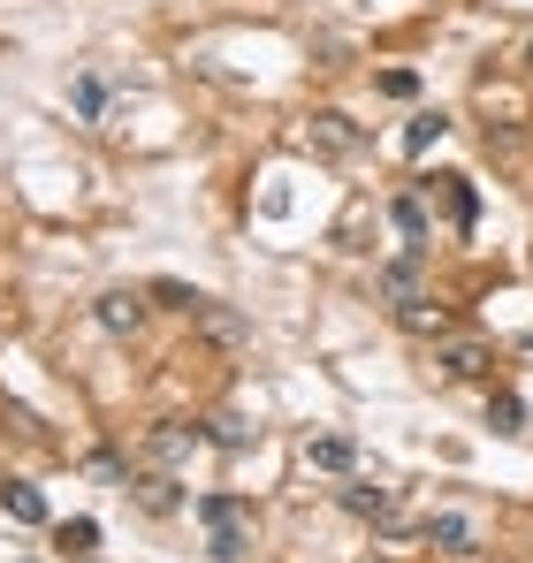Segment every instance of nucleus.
<instances>
[{
  "label": "nucleus",
  "mask_w": 533,
  "mask_h": 563,
  "mask_svg": "<svg viewBox=\"0 0 533 563\" xmlns=\"http://www.w3.org/2000/svg\"><path fill=\"white\" fill-rule=\"evenodd\" d=\"M526 69H533V46H526Z\"/></svg>",
  "instance_id": "nucleus-22"
},
{
  "label": "nucleus",
  "mask_w": 533,
  "mask_h": 563,
  "mask_svg": "<svg viewBox=\"0 0 533 563\" xmlns=\"http://www.w3.org/2000/svg\"><path fill=\"white\" fill-rule=\"evenodd\" d=\"M100 328L107 335H138L146 328V289H107L100 297Z\"/></svg>",
  "instance_id": "nucleus-4"
},
{
  "label": "nucleus",
  "mask_w": 533,
  "mask_h": 563,
  "mask_svg": "<svg viewBox=\"0 0 533 563\" xmlns=\"http://www.w3.org/2000/svg\"><path fill=\"white\" fill-rule=\"evenodd\" d=\"M344 510H351V518H373V526H381V518H389L396 503H389V487H366V480H358V487H344Z\"/></svg>",
  "instance_id": "nucleus-11"
},
{
  "label": "nucleus",
  "mask_w": 533,
  "mask_h": 563,
  "mask_svg": "<svg viewBox=\"0 0 533 563\" xmlns=\"http://www.w3.org/2000/svg\"><path fill=\"white\" fill-rule=\"evenodd\" d=\"M434 183H442V214H450L457 229H473V183H465V175H434Z\"/></svg>",
  "instance_id": "nucleus-12"
},
{
  "label": "nucleus",
  "mask_w": 533,
  "mask_h": 563,
  "mask_svg": "<svg viewBox=\"0 0 533 563\" xmlns=\"http://www.w3.org/2000/svg\"><path fill=\"white\" fill-rule=\"evenodd\" d=\"M198 328H206L213 343H244V320H236V312H221L213 297H206V312H198Z\"/></svg>",
  "instance_id": "nucleus-15"
},
{
  "label": "nucleus",
  "mask_w": 533,
  "mask_h": 563,
  "mask_svg": "<svg viewBox=\"0 0 533 563\" xmlns=\"http://www.w3.org/2000/svg\"><path fill=\"white\" fill-rule=\"evenodd\" d=\"M190 441H198V426L169 420V426H161V434H153V457H161V464H176V457H190Z\"/></svg>",
  "instance_id": "nucleus-13"
},
{
  "label": "nucleus",
  "mask_w": 533,
  "mask_h": 563,
  "mask_svg": "<svg viewBox=\"0 0 533 563\" xmlns=\"http://www.w3.org/2000/svg\"><path fill=\"white\" fill-rule=\"evenodd\" d=\"M442 130H450V115H442V107L412 115V130H404V152H412V160H419V152H434V145H442Z\"/></svg>",
  "instance_id": "nucleus-10"
},
{
  "label": "nucleus",
  "mask_w": 533,
  "mask_h": 563,
  "mask_svg": "<svg viewBox=\"0 0 533 563\" xmlns=\"http://www.w3.org/2000/svg\"><path fill=\"white\" fill-rule=\"evenodd\" d=\"M419 533H427V549H450V556H473V549H480V526H473L465 510H434Z\"/></svg>",
  "instance_id": "nucleus-3"
},
{
  "label": "nucleus",
  "mask_w": 533,
  "mask_h": 563,
  "mask_svg": "<svg viewBox=\"0 0 533 563\" xmlns=\"http://www.w3.org/2000/svg\"><path fill=\"white\" fill-rule=\"evenodd\" d=\"M434 366H442L450 381H480V374H488V351H480L473 335H442V358H434Z\"/></svg>",
  "instance_id": "nucleus-6"
},
{
  "label": "nucleus",
  "mask_w": 533,
  "mask_h": 563,
  "mask_svg": "<svg viewBox=\"0 0 533 563\" xmlns=\"http://www.w3.org/2000/svg\"><path fill=\"white\" fill-rule=\"evenodd\" d=\"M138 503H146V510H176V480H169V472L138 480Z\"/></svg>",
  "instance_id": "nucleus-18"
},
{
  "label": "nucleus",
  "mask_w": 533,
  "mask_h": 563,
  "mask_svg": "<svg viewBox=\"0 0 533 563\" xmlns=\"http://www.w3.org/2000/svg\"><path fill=\"white\" fill-rule=\"evenodd\" d=\"M404 328H412V335H434V343H442V335H450V312H442V305H427V297H419V305H412V312H404Z\"/></svg>",
  "instance_id": "nucleus-14"
},
{
  "label": "nucleus",
  "mask_w": 533,
  "mask_h": 563,
  "mask_svg": "<svg viewBox=\"0 0 533 563\" xmlns=\"http://www.w3.org/2000/svg\"><path fill=\"white\" fill-rule=\"evenodd\" d=\"M0 510H8L15 526H46V495H38L31 480H0Z\"/></svg>",
  "instance_id": "nucleus-8"
},
{
  "label": "nucleus",
  "mask_w": 533,
  "mask_h": 563,
  "mask_svg": "<svg viewBox=\"0 0 533 563\" xmlns=\"http://www.w3.org/2000/svg\"><path fill=\"white\" fill-rule=\"evenodd\" d=\"M305 145H313L321 160H351L358 145H366V130H358L351 115H336V107H321V115L305 123Z\"/></svg>",
  "instance_id": "nucleus-2"
},
{
  "label": "nucleus",
  "mask_w": 533,
  "mask_h": 563,
  "mask_svg": "<svg viewBox=\"0 0 533 563\" xmlns=\"http://www.w3.org/2000/svg\"><path fill=\"white\" fill-rule=\"evenodd\" d=\"M305 457H313L321 472H351V464H358V441H351V434H321Z\"/></svg>",
  "instance_id": "nucleus-9"
},
{
  "label": "nucleus",
  "mask_w": 533,
  "mask_h": 563,
  "mask_svg": "<svg viewBox=\"0 0 533 563\" xmlns=\"http://www.w3.org/2000/svg\"><path fill=\"white\" fill-rule=\"evenodd\" d=\"M213 441L221 449H244V420H213Z\"/></svg>",
  "instance_id": "nucleus-21"
},
{
  "label": "nucleus",
  "mask_w": 533,
  "mask_h": 563,
  "mask_svg": "<svg viewBox=\"0 0 533 563\" xmlns=\"http://www.w3.org/2000/svg\"><path fill=\"white\" fill-rule=\"evenodd\" d=\"M92 549H100V526L92 518H69L61 526V556H92Z\"/></svg>",
  "instance_id": "nucleus-16"
},
{
  "label": "nucleus",
  "mask_w": 533,
  "mask_h": 563,
  "mask_svg": "<svg viewBox=\"0 0 533 563\" xmlns=\"http://www.w3.org/2000/svg\"><path fill=\"white\" fill-rule=\"evenodd\" d=\"M77 107L100 123V115H107V84H100V77H77Z\"/></svg>",
  "instance_id": "nucleus-19"
},
{
  "label": "nucleus",
  "mask_w": 533,
  "mask_h": 563,
  "mask_svg": "<svg viewBox=\"0 0 533 563\" xmlns=\"http://www.w3.org/2000/svg\"><path fill=\"white\" fill-rule=\"evenodd\" d=\"M69 563H92V556H69Z\"/></svg>",
  "instance_id": "nucleus-23"
},
{
  "label": "nucleus",
  "mask_w": 533,
  "mask_h": 563,
  "mask_svg": "<svg viewBox=\"0 0 533 563\" xmlns=\"http://www.w3.org/2000/svg\"><path fill=\"white\" fill-rule=\"evenodd\" d=\"M381 92H389V100H412V92H419V77H412V69H389V77H381Z\"/></svg>",
  "instance_id": "nucleus-20"
},
{
  "label": "nucleus",
  "mask_w": 533,
  "mask_h": 563,
  "mask_svg": "<svg viewBox=\"0 0 533 563\" xmlns=\"http://www.w3.org/2000/svg\"><path fill=\"white\" fill-rule=\"evenodd\" d=\"M198 526L213 533V556L221 563L252 556V510H244L236 495H198Z\"/></svg>",
  "instance_id": "nucleus-1"
},
{
  "label": "nucleus",
  "mask_w": 533,
  "mask_h": 563,
  "mask_svg": "<svg viewBox=\"0 0 533 563\" xmlns=\"http://www.w3.org/2000/svg\"><path fill=\"white\" fill-rule=\"evenodd\" d=\"M488 426H496V434H526V404H519V397H496V404H488Z\"/></svg>",
  "instance_id": "nucleus-17"
},
{
  "label": "nucleus",
  "mask_w": 533,
  "mask_h": 563,
  "mask_svg": "<svg viewBox=\"0 0 533 563\" xmlns=\"http://www.w3.org/2000/svg\"><path fill=\"white\" fill-rule=\"evenodd\" d=\"M389 221H396L404 252H427V198H419V191H404V198L389 206Z\"/></svg>",
  "instance_id": "nucleus-7"
},
{
  "label": "nucleus",
  "mask_w": 533,
  "mask_h": 563,
  "mask_svg": "<svg viewBox=\"0 0 533 563\" xmlns=\"http://www.w3.org/2000/svg\"><path fill=\"white\" fill-rule=\"evenodd\" d=\"M381 297H389V305H396V312H412V305H419V252H404V260H389V267H381Z\"/></svg>",
  "instance_id": "nucleus-5"
}]
</instances>
